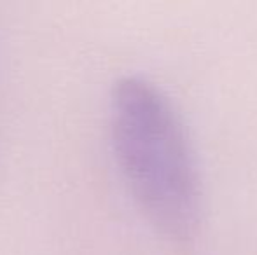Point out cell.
Wrapping results in <instances>:
<instances>
[{"mask_svg": "<svg viewBox=\"0 0 257 255\" xmlns=\"http://www.w3.org/2000/svg\"><path fill=\"white\" fill-rule=\"evenodd\" d=\"M115 161L140 210L163 236L187 241L200 220V180L189 138L168 96L124 75L110 98Z\"/></svg>", "mask_w": 257, "mask_h": 255, "instance_id": "obj_1", "label": "cell"}]
</instances>
